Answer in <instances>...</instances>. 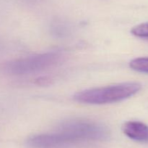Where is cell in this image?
I'll use <instances>...</instances> for the list:
<instances>
[{"label":"cell","mask_w":148,"mask_h":148,"mask_svg":"<svg viewBox=\"0 0 148 148\" xmlns=\"http://www.w3.org/2000/svg\"><path fill=\"white\" fill-rule=\"evenodd\" d=\"M132 34L141 39H148V22L134 26L131 30Z\"/></svg>","instance_id":"6"},{"label":"cell","mask_w":148,"mask_h":148,"mask_svg":"<svg viewBox=\"0 0 148 148\" xmlns=\"http://www.w3.org/2000/svg\"><path fill=\"white\" fill-rule=\"evenodd\" d=\"M122 131L131 139L143 143H148V126L137 120L127 121L122 125Z\"/></svg>","instance_id":"4"},{"label":"cell","mask_w":148,"mask_h":148,"mask_svg":"<svg viewBox=\"0 0 148 148\" xmlns=\"http://www.w3.org/2000/svg\"><path fill=\"white\" fill-rule=\"evenodd\" d=\"M58 131L67 136L73 143L82 140H102L108 136L106 128L88 120H72L65 121L59 126Z\"/></svg>","instance_id":"3"},{"label":"cell","mask_w":148,"mask_h":148,"mask_svg":"<svg viewBox=\"0 0 148 148\" xmlns=\"http://www.w3.org/2000/svg\"><path fill=\"white\" fill-rule=\"evenodd\" d=\"M140 89L141 85L138 83H121L79 91L74 95V99L75 101L84 104H108L130 98Z\"/></svg>","instance_id":"1"},{"label":"cell","mask_w":148,"mask_h":148,"mask_svg":"<svg viewBox=\"0 0 148 148\" xmlns=\"http://www.w3.org/2000/svg\"><path fill=\"white\" fill-rule=\"evenodd\" d=\"M62 59V55L59 52H47L12 61L6 64L4 68L12 75H27L51 68Z\"/></svg>","instance_id":"2"},{"label":"cell","mask_w":148,"mask_h":148,"mask_svg":"<svg viewBox=\"0 0 148 148\" xmlns=\"http://www.w3.org/2000/svg\"><path fill=\"white\" fill-rule=\"evenodd\" d=\"M130 66L134 71L148 73V57H138L130 61Z\"/></svg>","instance_id":"5"}]
</instances>
